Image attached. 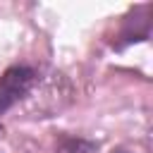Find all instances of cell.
Wrapping results in <instances>:
<instances>
[{
    "label": "cell",
    "mask_w": 153,
    "mask_h": 153,
    "mask_svg": "<svg viewBox=\"0 0 153 153\" xmlns=\"http://www.w3.org/2000/svg\"><path fill=\"white\" fill-rule=\"evenodd\" d=\"M38 84V69L29 62H14L0 74V117L22 103Z\"/></svg>",
    "instance_id": "1"
},
{
    "label": "cell",
    "mask_w": 153,
    "mask_h": 153,
    "mask_svg": "<svg viewBox=\"0 0 153 153\" xmlns=\"http://www.w3.org/2000/svg\"><path fill=\"white\" fill-rule=\"evenodd\" d=\"M151 10L153 5H139L127 12V17L120 24L117 38L112 43L115 50H124L131 43H143L151 38Z\"/></svg>",
    "instance_id": "2"
},
{
    "label": "cell",
    "mask_w": 153,
    "mask_h": 153,
    "mask_svg": "<svg viewBox=\"0 0 153 153\" xmlns=\"http://www.w3.org/2000/svg\"><path fill=\"white\" fill-rule=\"evenodd\" d=\"M98 151L100 143L88 136H79L69 131H60L55 136V153H98Z\"/></svg>",
    "instance_id": "3"
}]
</instances>
